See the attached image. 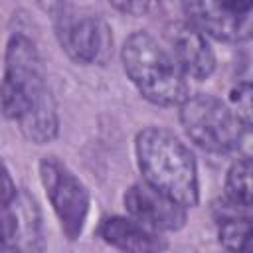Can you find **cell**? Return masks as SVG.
<instances>
[{
	"label": "cell",
	"mask_w": 253,
	"mask_h": 253,
	"mask_svg": "<svg viewBox=\"0 0 253 253\" xmlns=\"http://www.w3.org/2000/svg\"><path fill=\"white\" fill-rule=\"evenodd\" d=\"M219 243L227 253H251V221L249 217H229L223 219L217 231Z\"/></svg>",
	"instance_id": "4fadbf2b"
},
{
	"label": "cell",
	"mask_w": 253,
	"mask_h": 253,
	"mask_svg": "<svg viewBox=\"0 0 253 253\" xmlns=\"http://www.w3.org/2000/svg\"><path fill=\"white\" fill-rule=\"evenodd\" d=\"M125 208L128 217L156 233L176 231L186 223V208L144 180L125 192Z\"/></svg>",
	"instance_id": "ba28073f"
},
{
	"label": "cell",
	"mask_w": 253,
	"mask_h": 253,
	"mask_svg": "<svg viewBox=\"0 0 253 253\" xmlns=\"http://www.w3.org/2000/svg\"><path fill=\"white\" fill-rule=\"evenodd\" d=\"M40 178L63 233L69 239H77L83 231L89 211L87 188L55 156H45L40 162Z\"/></svg>",
	"instance_id": "5b68a950"
},
{
	"label": "cell",
	"mask_w": 253,
	"mask_h": 253,
	"mask_svg": "<svg viewBox=\"0 0 253 253\" xmlns=\"http://www.w3.org/2000/svg\"><path fill=\"white\" fill-rule=\"evenodd\" d=\"M0 109L36 144L51 140L57 132L55 103L45 83L40 53L24 34L12 36L6 47Z\"/></svg>",
	"instance_id": "6da1fadb"
},
{
	"label": "cell",
	"mask_w": 253,
	"mask_h": 253,
	"mask_svg": "<svg viewBox=\"0 0 253 253\" xmlns=\"http://www.w3.org/2000/svg\"><path fill=\"white\" fill-rule=\"evenodd\" d=\"M14 198H16V186L12 182V176H10L8 168L0 160V211H4L12 204Z\"/></svg>",
	"instance_id": "9a60e30c"
},
{
	"label": "cell",
	"mask_w": 253,
	"mask_h": 253,
	"mask_svg": "<svg viewBox=\"0 0 253 253\" xmlns=\"http://www.w3.org/2000/svg\"><path fill=\"white\" fill-rule=\"evenodd\" d=\"M188 22L204 36L223 42H245L251 38V2H186Z\"/></svg>",
	"instance_id": "52a82bcc"
},
{
	"label": "cell",
	"mask_w": 253,
	"mask_h": 253,
	"mask_svg": "<svg viewBox=\"0 0 253 253\" xmlns=\"http://www.w3.org/2000/svg\"><path fill=\"white\" fill-rule=\"evenodd\" d=\"M134 150L146 184L184 208L198 204L196 160L178 136L160 126H146L136 134Z\"/></svg>",
	"instance_id": "7a4b0ae2"
},
{
	"label": "cell",
	"mask_w": 253,
	"mask_h": 253,
	"mask_svg": "<svg viewBox=\"0 0 253 253\" xmlns=\"http://www.w3.org/2000/svg\"><path fill=\"white\" fill-rule=\"evenodd\" d=\"M231 103L235 107V117L241 121L245 128L251 125V85L249 83H239L231 91Z\"/></svg>",
	"instance_id": "5bb4252c"
},
{
	"label": "cell",
	"mask_w": 253,
	"mask_h": 253,
	"mask_svg": "<svg viewBox=\"0 0 253 253\" xmlns=\"http://www.w3.org/2000/svg\"><path fill=\"white\" fill-rule=\"evenodd\" d=\"M121 55L126 75L150 103L174 107L190 97L186 75L150 34L136 32L128 36Z\"/></svg>",
	"instance_id": "3957f363"
},
{
	"label": "cell",
	"mask_w": 253,
	"mask_h": 253,
	"mask_svg": "<svg viewBox=\"0 0 253 253\" xmlns=\"http://www.w3.org/2000/svg\"><path fill=\"white\" fill-rule=\"evenodd\" d=\"M99 235L123 253H162L166 249V241L156 231L140 225L132 217L113 215L103 219Z\"/></svg>",
	"instance_id": "8fae6325"
},
{
	"label": "cell",
	"mask_w": 253,
	"mask_h": 253,
	"mask_svg": "<svg viewBox=\"0 0 253 253\" xmlns=\"http://www.w3.org/2000/svg\"><path fill=\"white\" fill-rule=\"evenodd\" d=\"M251 160L247 156L235 160L231 168L227 170L225 178V194L231 206L237 208H249L251 206Z\"/></svg>",
	"instance_id": "7c38bea8"
},
{
	"label": "cell",
	"mask_w": 253,
	"mask_h": 253,
	"mask_svg": "<svg viewBox=\"0 0 253 253\" xmlns=\"http://www.w3.org/2000/svg\"><path fill=\"white\" fill-rule=\"evenodd\" d=\"M55 30L63 51L77 63H105L113 53V34L99 16H57Z\"/></svg>",
	"instance_id": "8992f818"
},
{
	"label": "cell",
	"mask_w": 253,
	"mask_h": 253,
	"mask_svg": "<svg viewBox=\"0 0 253 253\" xmlns=\"http://www.w3.org/2000/svg\"><path fill=\"white\" fill-rule=\"evenodd\" d=\"M164 40L168 53L184 75L194 79H206L215 67V55L206 36L190 22L176 20L164 28Z\"/></svg>",
	"instance_id": "9c48e42d"
},
{
	"label": "cell",
	"mask_w": 253,
	"mask_h": 253,
	"mask_svg": "<svg viewBox=\"0 0 253 253\" xmlns=\"http://www.w3.org/2000/svg\"><path fill=\"white\" fill-rule=\"evenodd\" d=\"M40 237L38 210L28 196H16L0 211V253H32Z\"/></svg>",
	"instance_id": "30bf717a"
},
{
	"label": "cell",
	"mask_w": 253,
	"mask_h": 253,
	"mask_svg": "<svg viewBox=\"0 0 253 253\" xmlns=\"http://www.w3.org/2000/svg\"><path fill=\"white\" fill-rule=\"evenodd\" d=\"M180 123L190 140L208 152L235 148L247 130L225 103L206 93L192 95L180 105Z\"/></svg>",
	"instance_id": "277c9868"
}]
</instances>
